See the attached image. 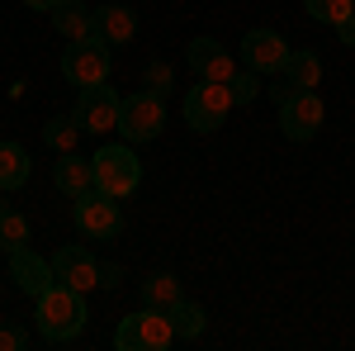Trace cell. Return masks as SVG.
<instances>
[{
  "label": "cell",
  "instance_id": "obj_8",
  "mask_svg": "<svg viewBox=\"0 0 355 351\" xmlns=\"http://www.w3.org/2000/svg\"><path fill=\"white\" fill-rule=\"evenodd\" d=\"M119 105H123V95H119L110 81L105 85H85L81 95H76L71 119H76L81 133H110V129H119Z\"/></svg>",
  "mask_w": 355,
  "mask_h": 351
},
{
  "label": "cell",
  "instance_id": "obj_4",
  "mask_svg": "<svg viewBox=\"0 0 355 351\" xmlns=\"http://www.w3.org/2000/svg\"><path fill=\"white\" fill-rule=\"evenodd\" d=\"M110 67H114L110 43L95 38V33L71 38L67 53H62V76L76 85V90H85V85H105V81H110Z\"/></svg>",
  "mask_w": 355,
  "mask_h": 351
},
{
  "label": "cell",
  "instance_id": "obj_29",
  "mask_svg": "<svg viewBox=\"0 0 355 351\" xmlns=\"http://www.w3.org/2000/svg\"><path fill=\"white\" fill-rule=\"evenodd\" d=\"M24 5H28V10H38V15H53L62 0H24Z\"/></svg>",
  "mask_w": 355,
  "mask_h": 351
},
{
  "label": "cell",
  "instance_id": "obj_26",
  "mask_svg": "<svg viewBox=\"0 0 355 351\" xmlns=\"http://www.w3.org/2000/svg\"><path fill=\"white\" fill-rule=\"evenodd\" d=\"M166 85H171V67H162V62H152V67H147V90H157V95H162Z\"/></svg>",
  "mask_w": 355,
  "mask_h": 351
},
{
  "label": "cell",
  "instance_id": "obj_30",
  "mask_svg": "<svg viewBox=\"0 0 355 351\" xmlns=\"http://www.w3.org/2000/svg\"><path fill=\"white\" fill-rule=\"evenodd\" d=\"M289 90H294V85H289V81H284V85L275 81V85H270V100H275V105H284V100H289Z\"/></svg>",
  "mask_w": 355,
  "mask_h": 351
},
{
  "label": "cell",
  "instance_id": "obj_31",
  "mask_svg": "<svg viewBox=\"0 0 355 351\" xmlns=\"http://www.w3.org/2000/svg\"><path fill=\"white\" fill-rule=\"evenodd\" d=\"M0 209H5V204H0Z\"/></svg>",
  "mask_w": 355,
  "mask_h": 351
},
{
  "label": "cell",
  "instance_id": "obj_3",
  "mask_svg": "<svg viewBox=\"0 0 355 351\" xmlns=\"http://www.w3.org/2000/svg\"><path fill=\"white\" fill-rule=\"evenodd\" d=\"M162 129H166V100L157 90L142 85L133 95H123V105H119V129H114V133H123V142L142 147V142H152Z\"/></svg>",
  "mask_w": 355,
  "mask_h": 351
},
{
  "label": "cell",
  "instance_id": "obj_21",
  "mask_svg": "<svg viewBox=\"0 0 355 351\" xmlns=\"http://www.w3.org/2000/svg\"><path fill=\"white\" fill-rule=\"evenodd\" d=\"M43 142L53 147V152H76V142H81V129H76V119L67 114H53L48 124H43Z\"/></svg>",
  "mask_w": 355,
  "mask_h": 351
},
{
  "label": "cell",
  "instance_id": "obj_24",
  "mask_svg": "<svg viewBox=\"0 0 355 351\" xmlns=\"http://www.w3.org/2000/svg\"><path fill=\"white\" fill-rule=\"evenodd\" d=\"M227 95H232V105H251V100L261 95V72L237 67V72H232V81H227Z\"/></svg>",
  "mask_w": 355,
  "mask_h": 351
},
{
  "label": "cell",
  "instance_id": "obj_15",
  "mask_svg": "<svg viewBox=\"0 0 355 351\" xmlns=\"http://www.w3.org/2000/svg\"><path fill=\"white\" fill-rule=\"evenodd\" d=\"M133 33H137V15L128 5H100V10H95V38H105L110 48L128 43Z\"/></svg>",
  "mask_w": 355,
  "mask_h": 351
},
{
  "label": "cell",
  "instance_id": "obj_28",
  "mask_svg": "<svg viewBox=\"0 0 355 351\" xmlns=\"http://www.w3.org/2000/svg\"><path fill=\"white\" fill-rule=\"evenodd\" d=\"M100 285H105V290L119 285V266H114V261H100Z\"/></svg>",
  "mask_w": 355,
  "mask_h": 351
},
{
  "label": "cell",
  "instance_id": "obj_17",
  "mask_svg": "<svg viewBox=\"0 0 355 351\" xmlns=\"http://www.w3.org/2000/svg\"><path fill=\"white\" fill-rule=\"evenodd\" d=\"M284 81L294 85V90H318V81H322V57L313 53V48H289V62H284V72H279Z\"/></svg>",
  "mask_w": 355,
  "mask_h": 351
},
{
  "label": "cell",
  "instance_id": "obj_20",
  "mask_svg": "<svg viewBox=\"0 0 355 351\" xmlns=\"http://www.w3.org/2000/svg\"><path fill=\"white\" fill-rule=\"evenodd\" d=\"M204 323H209V313H204L199 304H190V299H180V304L171 309V327H175V342H194V337L204 332Z\"/></svg>",
  "mask_w": 355,
  "mask_h": 351
},
{
  "label": "cell",
  "instance_id": "obj_1",
  "mask_svg": "<svg viewBox=\"0 0 355 351\" xmlns=\"http://www.w3.org/2000/svg\"><path fill=\"white\" fill-rule=\"evenodd\" d=\"M85 318H90L85 295H81V290H71V285H62V280H53L43 295L33 299V323H38V337H43V342H53V347L76 342V337L85 332Z\"/></svg>",
  "mask_w": 355,
  "mask_h": 351
},
{
  "label": "cell",
  "instance_id": "obj_10",
  "mask_svg": "<svg viewBox=\"0 0 355 351\" xmlns=\"http://www.w3.org/2000/svg\"><path fill=\"white\" fill-rule=\"evenodd\" d=\"M284 62H289V43H284L275 28H251L242 38V67L261 72V76H270V72L279 76Z\"/></svg>",
  "mask_w": 355,
  "mask_h": 351
},
{
  "label": "cell",
  "instance_id": "obj_27",
  "mask_svg": "<svg viewBox=\"0 0 355 351\" xmlns=\"http://www.w3.org/2000/svg\"><path fill=\"white\" fill-rule=\"evenodd\" d=\"M336 38H341L346 48H355V10L346 15V19H341V24H336Z\"/></svg>",
  "mask_w": 355,
  "mask_h": 351
},
{
  "label": "cell",
  "instance_id": "obj_12",
  "mask_svg": "<svg viewBox=\"0 0 355 351\" xmlns=\"http://www.w3.org/2000/svg\"><path fill=\"white\" fill-rule=\"evenodd\" d=\"M53 275L71 290H95L100 285V261L90 256V247H57L53 252Z\"/></svg>",
  "mask_w": 355,
  "mask_h": 351
},
{
  "label": "cell",
  "instance_id": "obj_11",
  "mask_svg": "<svg viewBox=\"0 0 355 351\" xmlns=\"http://www.w3.org/2000/svg\"><path fill=\"white\" fill-rule=\"evenodd\" d=\"M185 62H190L194 81H232V72H237V62L232 53L223 48L218 38H190V48H185Z\"/></svg>",
  "mask_w": 355,
  "mask_h": 351
},
{
  "label": "cell",
  "instance_id": "obj_22",
  "mask_svg": "<svg viewBox=\"0 0 355 351\" xmlns=\"http://www.w3.org/2000/svg\"><path fill=\"white\" fill-rule=\"evenodd\" d=\"M19 247H28V218L0 209V252H19Z\"/></svg>",
  "mask_w": 355,
  "mask_h": 351
},
{
  "label": "cell",
  "instance_id": "obj_6",
  "mask_svg": "<svg viewBox=\"0 0 355 351\" xmlns=\"http://www.w3.org/2000/svg\"><path fill=\"white\" fill-rule=\"evenodd\" d=\"M175 342V327H171V313L166 309H137V313H128L123 323H119V332H114V347L119 351H166Z\"/></svg>",
  "mask_w": 355,
  "mask_h": 351
},
{
  "label": "cell",
  "instance_id": "obj_2",
  "mask_svg": "<svg viewBox=\"0 0 355 351\" xmlns=\"http://www.w3.org/2000/svg\"><path fill=\"white\" fill-rule=\"evenodd\" d=\"M90 171H95V190H105L114 199H123L142 186V162H137L133 142H105L90 157Z\"/></svg>",
  "mask_w": 355,
  "mask_h": 351
},
{
  "label": "cell",
  "instance_id": "obj_19",
  "mask_svg": "<svg viewBox=\"0 0 355 351\" xmlns=\"http://www.w3.org/2000/svg\"><path fill=\"white\" fill-rule=\"evenodd\" d=\"M28 171H33V162H28L24 147L19 142H0V190L28 186Z\"/></svg>",
  "mask_w": 355,
  "mask_h": 351
},
{
  "label": "cell",
  "instance_id": "obj_23",
  "mask_svg": "<svg viewBox=\"0 0 355 351\" xmlns=\"http://www.w3.org/2000/svg\"><path fill=\"white\" fill-rule=\"evenodd\" d=\"M303 10H308V19H318V24H341L346 15L355 10V0H303Z\"/></svg>",
  "mask_w": 355,
  "mask_h": 351
},
{
  "label": "cell",
  "instance_id": "obj_16",
  "mask_svg": "<svg viewBox=\"0 0 355 351\" xmlns=\"http://www.w3.org/2000/svg\"><path fill=\"white\" fill-rule=\"evenodd\" d=\"M53 28L71 43V38H85V33H95V10L81 5V0H62L53 10Z\"/></svg>",
  "mask_w": 355,
  "mask_h": 351
},
{
  "label": "cell",
  "instance_id": "obj_14",
  "mask_svg": "<svg viewBox=\"0 0 355 351\" xmlns=\"http://www.w3.org/2000/svg\"><path fill=\"white\" fill-rule=\"evenodd\" d=\"M53 186L62 190L67 199H81L85 190H95V171H90V162H85V157H76V152H57Z\"/></svg>",
  "mask_w": 355,
  "mask_h": 351
},
{
  "label": "cell",
  "instance_id": "obj_13",
  "mask_svg": "<svg viewBox=\"0 0 355 351\" xmlns=\"http://www.w3.org/2000/svg\"><path fill=\"white\" fill-rule=\"evenodd\" d=\"M10 280H15L24 295L38 299L57 275H53V261H48V256H38L33 247H19V252H10Z\"/></svg>",
  "mask_w": 355,
  "mask_h": 351
},
{
  "label": "cell",
  "instance_id": "obj_7",
  "mask_svg": "<svg viewBox=\"0 0 355 351\" xmlns=\"http://www.w3.org/2000/svg\"><path fill=\"white\" fill-rule=\"evenodd\" d=\"M180 114H185V124H190L194 133H218L223 119L232 114V95H227L223 81H194Z\"/></svg>",
  "mask_w": 355,
  "mask_h": 351
},
{
  "label": "cell",
  "instance_id": "obj_18",
  "mask_svg": "<svg viewBox=\"0 0 355 351\" xmlns=\"http://www.w3.org/2000/svg\"><path fill=\"white\" fill-rule=\"evenodd\" d=\"M180 299H185V290H180V280H175L171 270H157V275L142 280V304H147V309H166V313H171Z\"/></svg>",
  "mask_w": 355,
  "mask_h": 351
},
{
  "label": "cell",
  "instance_id": "obj_9",
  "mask_svg": "<svg viewBox=\"0 0 355 351\" xmlns=\"http://www.w3.org/2000/svg\"><path fill=\"white\" fill-rule=\"evenodd\" d=\"M279 109V129L289 142H308V138H318L322 129V119H327V109H322V95L318 90H289V100Z\"/></svg>",
  "mask_w": 355,
  "mask_h": 351
},
{
  "label": "cell",
  "instance_id": "obj_5",
  "mask_svg": "<svg viewBox=\"0 0 355 351\" xmlns=\"http://www.w3.org/2000/svg\"><path fill=\"white\" fill-rule=\"evenodd\" d=\"M71 223H76V233L90 238V243H114L123 233V209H119V199L105 195V190H85L81 199H71Z\"/></svg>",
  "mask_w": 355,
  "mask_h": 351
},
{
  "label": "cell",
  "instance_id": "obj_25",
  "mask_svg": "<svg viewBox=\"0 0 355 351\" xmlns=\"http://www.w3.org/2000/svg\"><path fill=\"white\" fill-rule=\"evenodd\" d=\"M28 342V332L19 323H0V351H19Z\"/></svg>",
  "mask_w": 355,
  "mask_h": 351
}]
</instances>
